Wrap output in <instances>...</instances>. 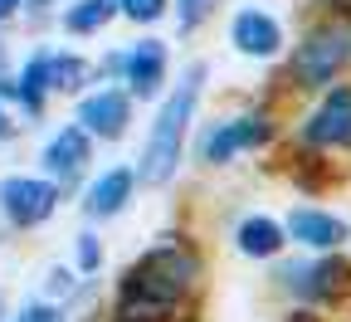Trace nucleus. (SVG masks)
<instances>
[{
  "label": "nucleus",
  "mask_w": 351,
  "mask_h": 322,
  "mask_svg": "<svg viewBox=\"0 0 351 322\" xmlns=\"http://www.w3.org/2000/svg\"><path fill=\"white\" fill-rule=\"evenodd\" d=\"M210 254L195 229L166 225L137 249L103 293V322H200Z\"/></svg>",
  "instance_id": "obj_1"
},
{
  "label": "nucleus",
  "mask_w": 351,
  "mask_h": 322,
  "mask_svg": "<svg viewBox=\"0 0 351 322\" xmlns=\"http://www.w3.org/2000/svg\"><path fill=\"white\" fill-rule=\"evenodd\" d=\"M210 59H186L176 69L171 88L152 103L147 113V127H142V142H137V181L142 191H171L181 181L186 161H191V137H195V122H200V108H205V93H210Z\"/></svg>",
  "instance_id": "obj_2"
},
{
  "label": "nucleus",
  "mask_w": 351,
  "mask_h": 322,
  "mask_svg": "<svg viewBox=\"0 0 351 322\" xmlns=\"http://www.w3.org/2000/svg\"><path fill=\"white\" fill-rule=\"evenodd\" d=\"M283 108L274 93H263L254 103H239L230 113H215V117H200L195 122V137H191V161L200 171H230L239 166L244 157H263L283 142Z\"/></svg>",
  "instance_id": "obj_3"
},
{
  "label": "nucleus",
  "mask_w": 351,
  "mask_h": 322,
  "mask_svg": "<svg viewBox=\"0 0 351 322\" xmlns=\"http://www.w3.org/2000/svg\"><path fill=\"white\" fill-rule=\"evenodd\" d=\"M341 78H351V10H317L288 44L283 88L274 98H313Z\"/></svg>",
  "instance_id": "obj_4"
},
{
  "label": "nucleus",
  "mask_w": 351,
  "mask_h": 322,
  "mask_svg": "<svg viewBox=\"0 0 351 322\" xmlns=\"http://www.w3.org/2000/svg\"><path fill=\"white\" fill-rule=\"evenodd\" d=\"M269 284L288 308L307 312H341L351 303V259L346 254H298L288 249L283 259L269 264Z\"/></svg>",
  "instance_id": "obj_5"
},
{
  "label": "nucleus",
  "mask_w": 351,
  "mask_h": 322,
  "mask_svg": "<svg viewBox=\"0 0 351 322\" xmlns=\"http://www.w3.org/2000/svg\"><path fill=\"white\" fill-rule=\"evenodd\" d=\"M288 157H346L351 152V78L302 98L298 117L283 132Z\"/></svg>",
  "instance_id": "obj_6"
},
{
  "label": "nucleus",
  "mask_w": 351,
  "mask_h": 322,
  "mask_svg": "<svg viewBox=\"0 0 351 322\" xmlns=\"http://www.w3.org/2000/svg\"><path fill=\"white\" fill-rule=\"evenodd\" d=\"M69 191L54 186L44 171H5L0 176V229L10 235H39L59 220Z\"/></svg>",
  "instance_id": "obj_7"
},
{
  "label": "nucleus",
  "mask_w": 351,
  "mask_h": 322,
  "mask_svg": "<svg viewBox=\"0 0 351 322\" xmlns=\"http://www.w3.org/2000/svg\"><path fill=\"white\" fill-rule=\"evenodd\" d=\"M225 44L230 54H239L244 64H283L288 44H293V30L278 10H269L263 0H239V5H230L225 15Z\"/></svg>",
  "instance_id": "obj_8"
},
{
  "label": "nucleus",
  "mask_w": 351,
  "mask_h": 322,
  "mask_svg": "<svg viewBox=\"0 0 351 322\" xmlns=\"http://www.w3.org/2000/svg\"><path fill=\"white\" fill-rule=\"evenodd\" d=\"M98 142L88 137L73 117H64V122H54L49 132L39 137V147H34V171H44L54 181V186H64L69 191V200L78 196V186L88 176L98 171Z\"/></svg>",
  "instance_id": "obj_9"
},
{
  "label": "nucleus",
  "mask_w": 351,
  "mask_h": 322,
  "mask_svg": "<svg viewBox=\"0 0 351 322\" xmlns=\"http://www.w3.org/2000/svg\"><path fill=\"white\" fill-rule=\"evenodd\" d=\"M137 98L127 93L122 83H93L88 93H78L69 103V117L93 137L98 147H122L132 132H137Z\"/></svg>",
  "instance_id": "obj_10"
},
{
  "label": "nucleus",
  "mask_w": 351,
  "mask_h": 322,
  "mask_svg": "<svg viewBox=\"0 0 351 322\" xmlns=\"http://www.w3.org/2000/svg\"><path fill=\"white\" fill-rule=\"evenodd\" d=\"M171 78H176V49H171L166 34L152 30V34H137V39L122 44V73H117V83L137 98V108H152L171 88Z\"/></svg>",
  "instance_id": "obj_11"
},
{
  "label": "nucleus",
  "mask_w": 351,
  "mask_h": 322,
  "mask_svg": "<svg viewBox=\"0 0 351 322\" xmlns=\"http://www.w3.org/2000/svg\"><path fill=\"white\" fill-rule=\"evenodd\" d=\"M137 196H142L137 166H132V161H108V166H98V171L78 186L73 205H78L83 225H98V229H103V225L122 220L132 205H137Z\"/></svg>",
  "instance_id": "obj_12"
},
{
  "label": "nucleus",
  "mask_w": 351,
  "mask_h": 322,
  "mask_svg": "<svg viewBox=\"0 0 351 322\" xmlns=\"http://www.w3.org/2000/svg\"><path fill=\"white\" fill-rule=\"evenodd\" d=\"M283 229H288V249L298 254H346L351 244V220L322 200H293L283 210Z\"/></svg>",
  "instance_id": "obj_13"
},
{
  "label": "nucleus",
  "mask_w": 351,
  "mask_h": 322,
  "mask_svg": "<svg viewBox=\"0 0 351 322\" xmlns=\"http://www.w3.org/2000/svg\"><path fill=\"white\" fill-rule=\"evenodd\" d=\"M230 249L249 264H274L288 254V229L274 210H244L230 220Z\"/></svg>",
  "instance_id": "obj_14"
},
{
  "label": "nucleus",
  "mask_w": 351,
  "mask_h": 322,
  "mask_svg": "<svg viewBox=\"0 0 351 322\" xmlns=\"http://www.w3.org/2000/svg\"><path fill=\"white\" fill-rule=\"evenodd\" d=\"M44 73H49V98L54 103H73L78 93L98 83V69H93V54L83 44H69V39H49L44 44Z\"/></svg>",
  "instance_id": "obj_15"
},
{
  "label": "nucleus",
  "mask_w": 351,
  "mask_h": 322,
  "mask_svg": "<svg viewBox=\"0 0 351 322\" xmlns=\"http://www.w3.org/2000/svg\"><path fill=\"white\" fill-rule=\"evenodd\" d=\"M112 25H117V0H59L54 10V34L69 44L103 39Z\"/></svg>",
  "instance_id": "obj_16"
},
{
  "label": "nucleus",
  "mask_w": 351,
  "mask_h": 322,
  "mask_svg": "<svg viewBox=\"0 0 351 322\" xmlns=\"http://www.w3.org/2000/svg\"><path fill=\"white\" fill-rule=\"evenodd\" d=\"M69 264L83 273V279H103V268H108V240H103V229L98 225H78L73 229V240H69Z\"/></svg>",
  "instance_id": "obj_17"
},
{
  "label": "nucleus",
  "mask_w": 351,
  "mask_h": 322,
  "mask_svg": "<svg viewBox=\"0 0 351 322\" xmlns=\"http://www.w3.org/2000/svg\"><path fill=\"white\" fill-rule=\"evenodd\" d=\"M171 5L176 0H117V20L132 25L137 34H152V30L171 25Z\"/></svg>",
  "instance_id": "obj_18"
},
{
  "label": "nucleus",
  "mask_w": 351,
  "mask_h": 322,
  "mask_svg": "<svg viewBox=\"0 0 351 322\" xmlns=\"http://www.w3.org/2000/svg\"><path fill=\"white\" fill-rule=\"evenodd\" d=\"M215 15H219V0H176V5H171V30L181 34V39H191V34H200Z\"/></svg>",
  "instance_id": "obj_19"
},
{
  "label": "nucleus",
  "mask_w": 351,
  "mask_h": 322,
  "mask_svg": "<svg viewBox=\"0 0 351 322\" xmlns=\"http://www.w3.org/2000/svg\"><path fill=\"white\" fill-rule=\"evenodd\" d=\"M10 322H73V312L64 303H49L44 293H29L10 308Z\"/></svg>",
  "instance_id": "obj_20"
},
{
  "label": "nucleus",
  "mask_w": 351,
  "mask_h": 322,
  "mask_svg": "<svg viewBox=\"0 0 351 322\" xmlns=\"http://www.w3.org/2000/svg\"><path fill=\"white\" fill-rule=\"evenodd\" d=\"M20 132H29V127L15 117V108H5V103H0V147H10Z\"/></svg>",
  "instance_id": "obj_21"
},
{
  "label": "nucleus",
  "mask_w": 351,
  "mask_h": 322,
  "mask_svg": "<svg viewBox=\"0 0 351 322\" xmlns=\"http://www.w3.org/2000/svg\"><path fill=\"white\" fill-rule=\"evenodd\" d=\"M15 73V44H10V30L0 25V78Z\"/></svg>",
  "instance_id": "obj_22"
},
{
  "label": "nucleus",
  "mask_w": 351,
  "mask_h": 322,
  "mask_svg": "<svg viewBox=\"0 0 351 322\" xmlns=\"http://www.w3.org/2000/svg\"><path fill=\"white\" fill-rule=\"evenodd\" d=\"M20 20H25V0H0V25L15 30Z\"/></svg>",
  "instance_id": "obj_23"
},
{
  "label": "nucleus",
  "mask_w": 351,
  "mask_h": 322,
  "mask_svg": "<svg viewBox=\"0 0 351 322\" xmlns=\"http://www.w3.org/2000/svg\"><path fill=\"white\" fill-rule=\"evenodd\" d=\"M278 322H327V317H322V312H307V308H288Z\"/></svg>",
  "instance_id": "obj_24"
},
{
  "label": "nucleus",
  "mask_w": 351,
  "mask_h": 322,
  "mask_svg": "<svg viewBox=\"0 0 351 322\" xmlns=\"http://www.w3.org/2000/svg\"><path fill=\"white\" fill-rule=\"evenodd\" d=\"M10 308H15V303H10V293L0 288V322H10Z\"/></svg>",
  "instance_id": "obj_25"
},
{
  "label": "nucleus",
  "mask_w": 351,
  "mask_h": 322,
  "mask_svg": "<svg viewBox=\"0 0 351 322\" xmlns=\"http://www.w3.org/2000/svg\"><path fill=\"white\" fill-rule=\"evenodd\" d=\"M73 322H103V312H88V317H73Z\"/></svg>",
  "instance_id": "obj_26"
}]
</instances>
